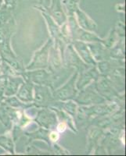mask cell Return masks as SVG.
<instances>
[{"instance_id":"6da1fadb","label":"cell","mask_w":126,"mask_h":156,"mask_svg":"<svg viewBox=\"0 0 126 156\" xmlns=\"http://www.w3.org/2000/svg\"><path fill=\"white\" fill-rule=\"evenodd\" d=\"M51 41H48V43L42 48L40 51L36 52L34 60L32 62L28 69H35V68L46 67L47 65V58H48V51L50 48Z\"/></svg>"},{"instance_id":"7a4b0ae2","label":"cell","mask_w":126,"mask_h":156,"mask_svg":"<svg viewBox=\"0 0 126 156\" xmlns=\"http://www.w3.org/2000/svg\"><path fill=\"white\" fill-rule=\"evenodd\" d=\"M75 77H76V76H74L67 85L64 86L61 90H59V91L57 92V96H58L59 98L64 100L68 98H71V96L75 95V92L74 90V80L75 79Z\"/></svg>"},{"instance_id":"3957f363","label":"cell","mask_w":126,"mask_h":156,"mask_svg":"<svg viewBox=\"0 0 126 156\" xmlns=\"http://www.w3.org/2000/svg\"><path fill=\"white\" fill-rule=\"evenodd\" d=\"M17 96L19 98L24 101H31V85H30L29 83L24 84L21 89L20 90V92L17 94Z\"/></svg>"},{"instance_id":"277c9868","label":"cell","mask_w":126,"mask_h":156,"mask_svg":"<svg viewBox=\"0 0 126 156\" xmlns=\"http://www.w3.org/2000/svg\"><path fill=\"white\" fill-rule=\"evenodd\" d=\"M31 80H34L35 82L39 83H46V80H48L49 74L46 73V71L40 70V71H35L33 72L30 74Z\"/></svg>"},{"instance_id":"5b68a950","label":"cell","mask_w":126,"mask_h":156,"mask_svg":"<svg viewBox=\"0 0 126 156\" xmlns=\"http://www.w3.org/2000/svg\"><path fill=\"white\" fill-rule=\"evenodd\" d=\"M20 82H22L20 79H12L10 78L7 83V87H6V94L8 96L13 94L17 91L18 86H19Z\"/></svg>"},{"instance_id":"8992f818","label":"cell","mask_w":126,"mask_h":156,"mask_svg":"<svg viewBox=\"0 0 126 156\" xmlns=\"http://www.w3.org/2000/svg\"><path fill=\"white\" fill-rule=\"evenodd\" d=\"M43 115H39V121L41 122V124L43 125L46 127H49V126H51L54 122V119L53 115H50L46 113V112H42Z\"/></svg>"},{"instance_id":"52a82bcc","label":"cell","mask_w":126,"mask_h":156,"mask_svg":"<svg viewBox=\"0 0 126 156\" xmlns=\"http://www.w3.org/2000/svg\"><path fill=\"white\" fill-rule=\"evenodd\" d=\"M46 96H47V90H45L44 87H36V101L43 102L47 98Z\"/></svg>"},{"instance_id":"ba28073f","label":"cell","mask_w":126,"mask_h":156,"mask_svg":"<svg viewBox=\"0 0 126 156\" xmlns=\"http://www.w3.org/2000/svg\"><path fill=\"white\" fill-rule=\"evenodd\" d=\"M50 138H51L52 140H57V138H58V135H57V133L54 132V133H52L51 135H50Z\"/></svg>"},{"instance_id":"9c48e42d","label":"cell","mask_w":126,"mask_h":156,"mask_svg":"<svg viewBox=\"0 0 126 156\" xmlns=\"http://www.w3.org/2000/svg\"><path fill=\"white\" fill-rule=\"evenodd\" d=\"M2 0H0V7H1V5H2Z\"/></svg>"}]
</instances>
